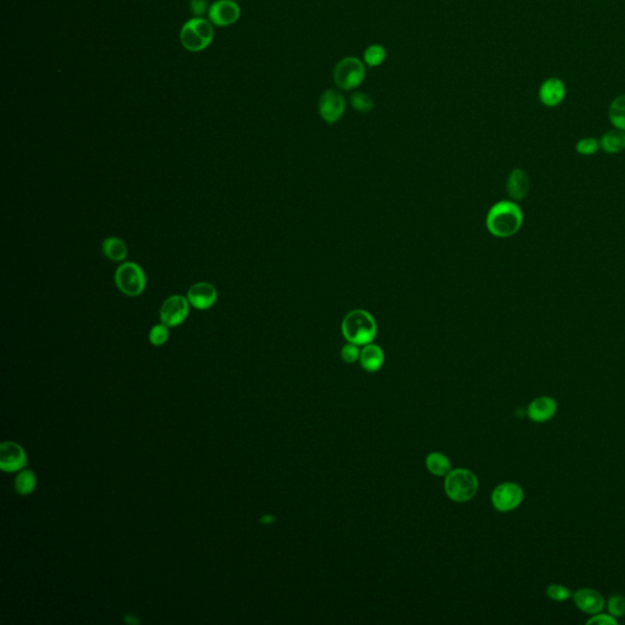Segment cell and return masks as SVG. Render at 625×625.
Returning a JSON list of instances; mask_svg holds the SVG:
<instances>
[{
	"label": "cell",
	"mask_w": 625,
	"mask_h": 625,
	"mask_svg": "<svg viewBox=\"0 0 625 625\" xmlns=\"http://www.w3.org/2000/svg\"><path fill=\"white\" fill-rule=\"evenodd\" d=\"M168 327L166 325H164L163 322L160 325L152 327L150 332V343L154 346H163L169 340Z\"/></svg>",
	"instance_id": "83f0119b"
},
{
	"label": "cell",
	"mask_w": 625,
	"mask_h": 625,
	"mask_svg": "<svg viewBox=\"0 0 625 625\" xmlns=\"http://www.w3.org/2000/svg\"><path fill=\"white\" fill-rule=\"evenodd\" d=\"M181 43L190 52H202L209 47L214 38V28L208 20L195 18L183 25Z\"/></svg>",
	"instance_id": "277c9868"
},
{
	"label": "cell",
	"mask_w": 625,
	"mask_h": 625,
	"mask_svg": "<svg viewBox=\"0 0 625 625\" xmlns=\"http://www.w3.org/2000/svg\"><path fill=\"white\" fill-rule=\"evenodd\" d=\"M360 365L369 373H375L381 369L385 362V353L383 348L378 345L369 343L360 350Z\"/></svg>",
	"instance_id": "e0dca14e"
},
{
	"label": "cell",
	"mask_w": 625,
	"mask_h": 625,
	"mask_svg": "<svg viewBox=\"0 0 625 625\" xmlns=\"http://www.w3.org/2000/svg\"><path fill=\"white\" fill-rule=\"evenodd\" d=\"M190 312V302L183 296H171L164 302L160 308V320L169 327L183 324Z\"/></svg>",
	"instance_id": "9c48e42d"
},
{
	"label": "cell",
	"mask_w": 625,
	"mask_h": 625,
	"mask_svg": "<svg viewBox=\"0 0 625 625\" xmlns=\"http://www.w3.org/2000/svg\"><path fill=\"white\" fill-rule=\"evenodd\" d=\"M524 499L522 486L515 482H504L497 486L492 495L491 502L499 512H511L518 508Z\"/></svg>",
	"instance_id": "52a82bcc"
},
{
	"label": "cell",
	"mask_w": 625,
	"mask_h": 625,
	"mask_svg": "<svg viewBox=\"0 0 625 625\" xmlns=\"http://www.w3.org/2000/svg\"><path fill=\"white\" fill-rule=\"evenodd\" d=\"M386 59V49L380 44H373L364 52V63L370 67L381 65Z\"/></svg>",
	"instance_id": "603a6c76"
},
{
	"label": "cell",
	"mask_w": 625,
	"mask_h": 625,
	"mask_svg": "<svg viewBox=\"0 0 625 625\" xmlns=\"http://www.w3.org/2000/svg\"><path fill=\"white\" fill-rule=\"evenodd\" d=\"M479 481L469 469L458 468L449 471L445 479L446 495L454 502H467L476 495Z\"/></svg>",
	"instance_id": "3957f363"
},
{
	"label": "cell",
	"mask_w": 625,
	"mask_h": 625,
	"mask_svg": "<svg viewBox=\"0 0 625 625\" xmlns=\"http://www.w3.org/2000/svg\"><path fill=\"white\" fill-rule=\"evenodd\" d=\"M209 19L216 26L235 24L241 15V10L234 0H218L210 6Z\"/></svg>",
	"instance_id": "8fae6325"
},
{
	"label": "cell",
	"mask_w": 625,
	"mask_h": 625,
	"mask_svg": "<svg viewBox=\"0 0 625 625\" xmlns=\"http://www.w3.org/2000/svg\"><path fill=\"white\" fill-rule=\"evenodd\" d=\"M567 96V87L560 79L550 77L542 82L539 88V99L547 107H558Z\"/></svg>",
	"instance_id": "4fadbf2b"
},
{
	"label": "cell",
	"mask_w": 625,
	"mask_h": 625,
	"mask_svg": "<svg viewBox=\"0 0 625 625\" xmlns=\"http://www.w3.org/2000/svg\"><path fill=\"white\" fill-rule=\"evenodd\" d=\"M317 109L324 121L329 125L336 124L345 114V97L337 89H327L320 96Z\"/></svg>",
	"instance_id": "ba28073f"
},
{
	"label": "cell",
	"mask_w": 625,
	"mask_h": 625,
	"mask_svg": "<svg viewBox=\"0 0 625 625\" xmlns=\"http://www.w3.org/2000/svg\"><path fill=\"white\" fill-rule=\"evenodd\" d=\"M208 3L206 0H191V10L193 14L201 18L202 15L206 14Z\"/></svg>",
	"instance_id": "4dcf8cb0"
},
{
	"label": "cell",
	"mask_w": 625,
	"mask_h": 625,
	"mask_svg": "<svg viewBox=\"0 0 625 625\" xmlns=\"http://www.w3.org/2000/svg\"><path fill=\"white\" fill-rule=\"evenodd\" d=\"M608 117L614 129L625 131V93L612 100L608 107Z\"/></svg>",
	"instance_id": "d6986e66"
},
{
	"label": "cell",
	"mask_w": 625,
	"mask_h": 625,
	"mask_svg": "<svg viewBox=\"0 0 625 625\" xmlns=\"http://www.w3.org/2000/svg\"><path fill=\"white\" fill-rule=\"evenodd\" d=\"M115 284L122 294L137 297L145 291L147 277L145 271L136 263H124L115 272Z\"/></svg>",
	"instance_id": "8992f818"
},
{
	"label": "cell",
	"mask_w": 625,
	"mask_h": 625,
	"mask_svg": "<svg viewBox=\"0 0 625 625\" xmlns=\"http://www.w3.org/2000/svg\"><path fill=\"white\" fill-rule=\"evenodd\" d=\"M350 105L357 112L365 114V112L373 110L374 100L369 94L364 93V92H355L350 97Z\"/></svg>",
	"instance_id": "cb8c5ba5"
},
{
	"label": "cell",
	"mask_w": 625,
	"mask_h": 625,
	"mask_svg": "<svg viewBox=\"0 0 625 625\" xmlns=\"http://www.w3.org/2000/svg\"><path fill=\"white\" fill-rule=\"evenodd\" d=\"M365 65L363 61L355 56L341 59L334 69V82L343 91L360 87L364 81Z\"/></svg>",
	"instance_id": "5b68a950"
},
{
	"label": "cell",
	"mask_w": 625,
	"mask_h": 625,
	"mask_svg": "<svg viewBox=\"0 0 625 625\" xmlns=\"http://www.w3.org/2000/svg\"><path fill=\"white\" fill-rule=\"evenodd\" d=\"M573 598L579 610L588 614H598L605 608V600L601 593L593 588H579L574 593Z\"/></svg>",
	"instance_id": "5bb4252c"
},
{
	"label": "cell",
	"mask_w": 625,
	"mask_h": 625,
	"mask_svg": "<svg viewBox=\"0 0 625 625\" xmlns=\"http://www.w3.org/2000/svg\"><path fill=\"white\" fill-rule=\"evenodd\" d=\"M546 595L551 600L557 602L565 601L572 598L570 588H565L560 584H552L550 586H547Z\"/></svg>",
	"instance_id": "4316f807"
},
{
	"label": "cell",
	"mask_w": 625,
	"mask_h": 625,
	"mask_svg": "<svg viewBox=\"0 0 625 625\" xmlns=\"http://www.w3.org/2000/svg\"><path fill=\"white\" fill-rule=\"evenodd\" d=\"M342 335L346 340L357 346L371 343L378 335V324L373 315L364 309L350 310L342 320Z\"/></svg>",
	"instance_id": "7a4b0ae2"
},
{
	"label": "cell",
	"mask_w": 625,
	"mask_h": 625,
	"mask_svg": "<svg viewBox=\"0 0 625 625\" xmlns=\"http://www.w3.org/2000/svg\"><path fill=\"white\" fill-rule=\"evenodd\" d=\"M586 624L617 625L618 621H617L616 617H613L612 614L598 613V614H593V618H590L586 621Z\"/></svg>",
	"instance_id": "f546056e"
},
{
	"label": "cell",
	"mask_w": 625,
	"mask_h": 625,
	"mask_svg": "<svg viewBox=\"0 0 625 625\" xmlns=\"http://www.w3.org/2000/svg\"><path fill=\"white\" fill-rule=\"evenodd\" d=\"M27 464V457L24 448L18 443L5 441L0 445V468L6 473L22 469Z\"/></svg>",
	"instance_id": "30bf717a"
},
{
	"label": "cell",
	"mask_w": 625,
	"mask_h": 625,
	"mask_svg": "<svg viewBox=\"0 0 625 625\" xmlns=\"http://www.w3.org/2000/svg\"><path fill=\"white\" fill-rule=\"evenodd\" d=\"M360 346L355 345V343H347V345L343 346L342 347V350H341V357H342V360L347 363V364H353L355 363L357 360H360V350L358 348Z\"/></svg>",
	"instance_id": "f1b7e54d"
},
{
	"label": "cell",
	"mask_w": 625,
	"mask_h": 625,
	"mask_svg": "<svg viewBox=\"0 0 625 625\" xmlns=\"http://www.w3.org/2000/svg\"><path fill=\"white\" fill-rule=\"evenodd\" d=\"M104 256L112 261H125L127 257V247L120 238L109 237L103 242Z\"/></svg>",
	"instance_id": "ffe728a7"
},
{
	"label": "cell",
	"mask_w": 625,
	"mask_h": 625,
	"mask_svg": "<svg viewBox=\"0 0 625 625\" xmlns=\"http://www.w3.org/2000/svg\"><path fill=\"white\" fill-rule=\"evenodd\" d=\"M36 487V476L34 473L29 469L22 471L20 473L16 480H15V489L16 492L20 495H28L31 494Z\"/></svg>",
	"instance_id": "7402d4cb"
},
{
	"label": "cell",
	"mask_w": 625,
	"mask_h": 625,
	"mask_svg": "<svg viewBox=\"0 0 625 625\" xmlns=\"http://www.w3.org/2000/svg\"><path fill=\"white\" fill-rule=\"evenodd\" d=\"M507 195L513 202H520L529 195L530 178L522 169H514L509 173L506 185Z\"/></svg>",
	"instance_id": "9a60e30c"
},
{
	"label": "cell",
	"mask_w": 625,
	"mask_h": 625,
	"mask_svg": "<svg viewBox=\"0 0 625 625\" xmlns=\"http://www.w3.org/2000/svg\"><path fill=\"white\" fill-rule=\"evenodd\" d=\"M426 467L431 474L438 476L447 475L448 473L452 471L447 456L440 452L430 453L426 457Z\"/></svg>",
	"instance_id": "44dd1931"
},
{
	"label": "cell",
	"mask_w": 625,
	"mask_h": 625,
	"mask_svg": "<svg viewBox=\"0 0 625 625\" xmlns=\"http://www.w3.org/2000/svg\"><path fill=\"white\" fill-rule=\"evenodd\" d=\"M600 148H601L600 140L593 138V137L581 138V140H579L578 143H577V145H575L577 152H578L579 154L584 155V157H590V155H593L595 153H598Z\"/></svg>",
	"instance_id": "d4e9b609"
},
{
	"label": "cell",
	"mask_w": 625,
	"mask_h": 625,
	"mask_svg": "<svg viewBox=\"0 0 625 625\" xmlns=\"http://www.w3.org/2000/svg\"><path fill=\"white\" fill-rule=\"evenodd\" d=\"M234 1H235V0H234Z\"/></svg>",
	"instance_id": "1f68e13d"
},
{
	"label": "cell",
	"mask_w": 625,
	"mask_h": 625,
	"mask_svg": "<svg viewBox=\"0 0 625 625\" xmlns=\"http://www.w3.org/2000/svg\"><path fill=\"white\" fill-rule=\"evenodd\" d=\"M522 221L520 206L513 201H502L491 206L486 216V228L496 237L508 238L518 232Z\"/></svg>",
	"instance_id": "6da1fadb"
},
{
	"label": "cell",
	"mask_w": 625,
	"mask_h": 625,
	"mask_svg": "<svg viewBox=\"0 0 625 625\" xmlns=\"http://www.w3.org/2000/svg\"><path fill=\"white\" fill-rule=\"evenodd\" d=\"M602 150L608 154H618L625 150V131L613 129L607 131L600 140Z\"/></svg>",
	"instance_id": "ac0fdd59"
},
{
	"label": "cell",
	"mask_w": 625,
	"mask_h": 625,
	"mask_svg": "<svg viewBox=\"0 0 625 625\" xmlns=\"http://www.w3.org/2000/svg\"><path fill=\"white\" fill-rule=\"evenodd\" d=\"M607 608L610 614L613 617H623L625 614V598L623 595H612L608 602H607Z\"/></svg>",
	"instance_id": "484cf974"
},
{
	"label": "cell",
	"mask_w": 625,
	"mask_h": 625,
	"mask_svg": "<svg viewBox=\"0 0 625 625\" xmlns=\"http://www.w3.org/2000/svg\"><path fill=\"white\" fill-rule=\"evenodd\" d=\"M557 403L552 397H539L527 407V416L534 423H546L555 416Z\"/></svg>",
	"instance_id": "2e32d148"
},
{
	"label": "cell",
	"mask_w": 625,
	"mask_h": 625,
	"mask_svg": "<svg viewBox=\"0 0 625 625\" xmlns=\"http://www.w3.org/2000/svg\"><path fill=\"white\" fill-rule=\"evenodd\" d=\"M187 299L192 307L198 310L211 308L218 301V291L208 282H197L191 286L187 294Z\"/></svg>",
	"instance_id": "7c38bea8"
}]
</instances>
